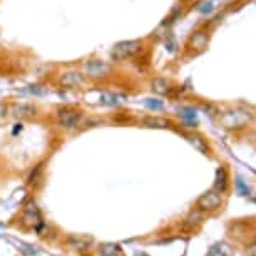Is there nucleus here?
Masks as SVG:
<instances>
[{"mask_svg": "<svg viewBox=\"0 0 256 256\" xmlns=\"http://www.w3.org/2000/svg\"><path fill=\"white\" fill-rule=\"evenodd\" d=\"M214 190L220 192H224L228 190V171L224 168L216 169V178H214Z\"/></svg>", "mask_w": 256, "mask_h": 256, "instance_id": "obj_11", "label": "nucleus"}, {"mask_svg": "<svg viewBox=\"0 0 256 256\" xmlns=\"http://www.w3.org/2000/svg\"><path fill=\"white\" fill-rule=\"evenodd\" d=\"M99 254L100 256H124L122 250H120V246L114 244V243H108V244L100 246V248H99Z\"/></svg>", "mask_w": 256, "mask_h": 256, "instance_id": "obj_14", "label": "nucleus"}, {"mask_svg": "<svg viewBox=\"0 0 256 256\" xmlns=\"http://www.w3.org/2000/svg\"><path fill=\"white\" fill-rule=\"evenodd\" d=\"M190 46L196 50H202L208 46V36L204 32H196L194 36L191 37Z\"/></svg>", "mask_w": 256, "mask_h": 256, "instance_id": "obj_12", "label": "nucleus"}, {"mask_svg": "<svg viewBox=\"0 0 256 256\" xmlns=\"http://www.w3.org/2000/svg\"><path fill=\"white\" fill-rule=\"evenodd\" d=\"M248 120H250V112H246V110H230L224 116H221V124L226 126L228 129L243 128Z\"/></svg>", "mask_w": 256, "mask_h": 256, "instance_id": "obj_6", "label": "nucleus"}, {"mask_svg": "<svg viewBox=\"0 0 256 256\" xmlns=\"http://www.w3.org/2000/svg\"><path fill=\"white\" fill-rule=\"evenodd\" d=\"M221 192L220 191H216V190H212V191H208L204 192L200 200H198L196 202V206H198V210H200L201 212H204V211H216L218 208L221 206Z\"/></svg>", "mask_w": 256, "mask_h": 256, "instance_id": "obj_5", "label": "nucleus"}, {"mask_svg": "<svg viewBox=\"0 0 256 256\" xmlns=\"http://www.w3.org/2000/svg\"><path fill=\"white\" fill-rule=\"evenodd\" d=\"M201 220H202V216H201V211L200 210H196V211H192L190 216L186 218V226H194V224H200L201 223Z\"/></svg>", "mask_w": 256, "mask_h": 256, "instance_id": "obj_19", "label": "nucleus"}, {"mask_svg": "<svg viewBox=\"0 0 256 256\" xmlns=\"http://www.w3.org/2000/svg\"><path fill=\"white\" fill-rule=\"evenodd\" d=\"M200 10H202V12H206V10H211V4H210V2H204V4H201V6H200Z\"/></svg>", "mask_w": 256, "mask_h": 256, "instance_id": "obj_22", "label": "nucleus"}, {"mask_svg": "<svg viewBox=\"0 0 256 256\" xmlns=\"http://www.w3.org/2000/svg\"><path fill=\"white\" fill-rule=\"evenodd\" d=\"M146 106L151 109H156V110H161L162 109V102L158 99H146Z\"/></svg>", "mask_w": 256, "mask_h": 256, "instance_id": "obj_21", "label": "nucleus"}, {"mask_svg": "<svg viewBox=\"0 0 256 256\" xmlns=\"http://www.w3.org/2000/svg\"><path fill=\"white\" fill-rule=\"evenodd\" d=\"M180 116L186 120L188 124H196V110L192 108H181Z\"/></svg>", "mask_w": 256, "mask_h": 256, "instance_id": "obj_17", "label": "nucleus"}, {"mask_svg": "<svg viewBox=\"0 0 256 256\" xmlns=\"http://www.w3.org/2000/svg\"><path fill=\"white\" fill-rule=\"evenodd\" d=\"M139 256H148V254H144V253H142V254H139Z\"/></svg>", "mask_w": 256, "mask_h": 256, "instance_id": "obj_25", "label": "nucleus"}, {"mask_svg": "<svg viewBox=\"0 0 256 256\" xmlns=\"http://www.w3.org/2000/svg\"><path fill=\"white\" fill-rule=\"evenodd\" d=\"M144 124L148 126V128H154V129H166L169 124L168 119L164 118H158V116H149V118L144 119Z\"/></svg>", "mask_w": 256, "mask_h": 256, "instance_id": "obj_13", "label": "nucleus"}, {"mask_svg": "<svg viewBox=\"0 0 256 256\" xmlns=\"http://www.w3.org/2000/svg\"><path fill=\"white\" fill-rule=\"evenodd\" d=\"M188 141H190L192 146H194L198 151H201V152H204V154H208L210 152V148H208V144H206V141L202 138H200V136H188Z\"/></svg>", "mask_w": 256, "mask_h": 256, "instance_id": "obj_15", "label": "nucleus"}, {"mask_svg": "<svg viewBox=\"0 0 256 256\" xmlns=\"http://www.w3.org/2000/svg\"><path fill=\"white\" fill-rule=\"evenodd\" d=\"M234 254V248L226 241H220V243H214L208 251V256H233Z\"/></svg>", "mask_w": 256, "mask_h": 256, "instance_id": "obj_10", "label": "nucleus"}, {"mask_svg": "<svg viewBox=\"0 0 256 256\" xmlns=\"http://www.w3.org/2000/svg\"><path fill=\"white\" fill-rule=\"evenodd\" d=\"M141 42L139 40H124V42H119V44L114 46V49L110 50V57L112 60H124L128 57H132L136 56L139 50H141Z\"/></svg>", "mask_w": 256, "mask_h": 256, "instance_id": "obj_2", "label": "nucleus"}, {"mask_svg": "<svg viewBox=\"0 0 256 256\" xmlns=\"http://www.w3.org/2000/svg\"><path fill=\"white\" fill-rule=\"evenodd\" d=\"M250 256H256V246H253V248H250Z\"/></svg>", "mask_w": 256, "mask_h": 256, "instance_id": "obj_24", "label": "nucleus"}, {"mask_svg": "<svg viewBox=\"0 0 256 256\" xmlns=\"http://www.w3.org/2000/svg\"><path fill=\"white\" fill-rule=\"evenodd\" d=\"M56 120L57 124L62 126L64 129H74L79 128L82 124V114L80 110L72 109V108H60L56 112Z\"/></svg>", "mask_w": 256, "mask_h": 256, "instance_id": "obj_1", "label": "nucleus"}, {"mask_svg": "<svg viewBox=\"0 0 256 256\" xmlns=\"http://www.w3.org/2000/svg\"><path fill=\"white\" fill-rule=\"evenodd\" d=\"M151 86L156 94H168V90H169V82L166 79H159V77L151 82Z\"/></svg>", "mask_w": 256, "mask_h": 256, "instance_id": "obj_16", "label": "nucleus"}, {"mask_svg": "<svg viewBox=\"0 0 256 256\" xmlns=\"http://www.w3.org/2000/svg\"><path fill=\"white\" fill-rule=\"evenodd\" d=\"M84 76L77 70H66L59 76V84L66 89H79L84 86Z\"/></svg>", "mask_w": 256, "mask_h": 256, "instance_id": "obj_7", "label": "nucleus"}, {"mask_svg": "<svg viewBox=\"0 0 256 256\" xmlns=\"http://www.w3.org/2000/svg\"><path fill=\"white\" fill-rule=\"evenodd\" d=\"M92 244V238L89 236H69L66 240V246L74 251H88Z\"/></svg>", "mask_w": 256, "mask_h": 256, "instance_id": "obj_8", "label": "nucleus"}, {"mask_svg": "<svg viewBox=\"0 0 256 256\" xmlns=\"http://www.w3.org/2000/svg\"><path fill=\"white\" fill-rule=\"evenodd\" d=\"M20 224L24 228H37L42 224V216L36 202H28L20 214Z\"/></svg>", "mask_w": 256, "mask_h": 256, "instance_id": "obj_4", "label": "nucleus"}, {"mask_svg": "<svg viewBox=\"0 0 256 256\" xmlns=\"http://www.w3.org/2000/svg\"><path fill=\"white\" fill-rule=\"evenodd\" d=\"M236 191H238V194H240V196H248V194H250L248 186L244 184L241 178H238V180H236Z\"/></svg>", "mask_w": 256, "mask_h": 256, "instance_id": "obj_20", "label": "nucleus"}, {"mask_svg": "<svg viewBox=\"0 0 256 256\" xmlns=\"http://www.w3.org/2000/svg\"><path fill=\"white\" fill-rule=\"evenodd\" d=\"M99 100H100V104H104V106H116V104H119V98L116 94H110V92H102L99 96Z\"/></svg>", "mask_w": 256, "mask_h": 256, "instance_id": "obj_18", "label": "nucleus"}, {"mask_svg": "<svg viewBox=\"0 0 256 256\" xmlns=\"http://www.w3.org/2000/svg\"><path fill=\"white\" fill-rule=\"evenodd\" d=\"M6 114H7V106L0 102V118H4V116H6Z\"/></svg>", "mask_w": 256, "mask_h": 256, "instance_id": "obj_23", "label": "nucleus"}, {"mask_svg": "<svg viewBox=\"0 0 256 256\" xmlns=\"http://www.w3.org/2000/svg\"><path fill=\"white\" fill-rule=\"evenodd\" d=\"M10 114L17 119H30L37 114V108L32 104H14L10 108Z\"/></svg>", "mask_w": 256, "mask_h": 256, "instance_id": "obj_9", "label": "nucleus"}, {"mask_svg": "<svg viewBox=\"0 0 256 256\" xmlns=\"http://www.w3.org/2000/svg\"><path fill=\"white\" fill-rule=\"evenodd\" d=\"M84 72H86V76L90 77V79L99 80V79H104V77L109 76L110 66L106 60L92 59V60H89L84 64Z\"/></svg>", "mask_w": 256, "mask_h": 256, "instance_id": "obj_3", "label": "nucleus"}]
</instances>
